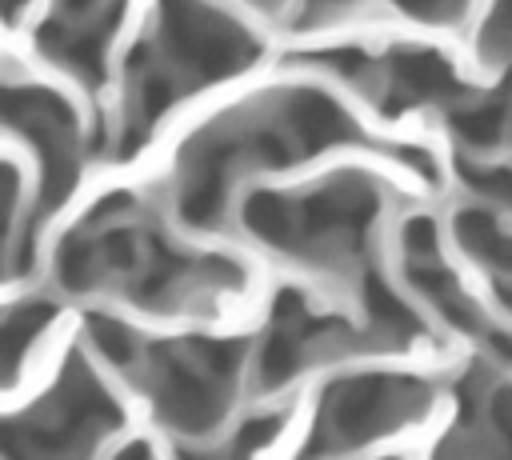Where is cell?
Segmentation results:
<instances>
[{
    "label": "cell",
    "instance_id": "obj_1",
    "mask_svg": "<svg viewBox=\"0 0 512 460\" xmlns=\"http://www.w3.org/2000/svg\"><path fill=\"white\" fill-rule=\"evenodd\" d=\"M288 128H292V140H300V152H316V148L340 144V140H348L356 132L352 120L324 92H312V88L292 96Z\"/></svg>",
    "mask_w": 512,
    "mask_h": 460
},
{
    "label": "cell",
    "instance_id": "obj_2",
    "mask_svg": "<svg viewBox=\"0 0 512 460\" xmlns=\"http://www.w3.org/2000/svg\"><path fill=\"white\" fill-rule=\"evenodd\" d=\"M456 76L452 68L432 56V52H404L396 56V100H436V96H448L456 92Z\"/></svg>",
    "mask_w": 512,
    "mask_h": 460
},
{
    "label": "cell",
    "instance_id": "obj_3",
    "mask_svg": "<svg viewBox=\"0 0 512 460\" xmlns=\"http://www.w3.org/2000/svg\"><path fill=\"white\" fill-rule=\"evenodd\" d=\"M276 324L280 328L268 336V344L260 352V384L264 388H276V384H284L296 372V364H300V340L308 336V332L296 328L300 320H276Z\"/></svg>",
    "mask_w": 512,
    "mask_h": 460
},
{
    "label": "cell",
    "instance_id": "obj_4",
    "mask_svg": "<svg viewBox=\"0 0 512 460\" xmlns=\"http://www.w3.org/2000/svg\"><path fill=\"white\" fill-rule=\"evenodd\" d=\"M224 204V168L220 164H196L184 200H180V216L188 224H212L216 212Z\"/></svg>",
    "mask_w": 512,
    "mask_h": 460
},
{
    "label": "cell",
    "instance_id": "obj_5",
    "mask_svg": "<svg viewBox=\"0 0 512 460\" xmlns=\"http://www.w3.org/2000/svg\"><path fill=\"white\" fill-rule=\"evenodd\" d=\"M244 224H248L260 240H268V244H280V248L296 244L292 208H288L280 196H272V192H256V196L244 204Z\"/></svg>",
    "mask_w": 512,
    "mask_h": 460
},
{
    "label": "cell",
    "instance_id": "obj_6",
    "mask_svg": "<svg viewBox=\"0 0 512 460\" xmlns=\"http://www.w3.org/2000/svg\"><path fill=\"white\" fill-rule=\"evenodd\" d=\"M56 264H60V280H64V288H88V284L96 280V252H92L80 236H72L68 244H60Z\"/></svg>",
    "mask_w": 512,
    "mask_h": 460
},
{
    "label": "cell",
    "instance_id": "obj_7",
    "mask_svg": "<svg viewBox=\"0 0 512 460\" xmlns=\"http://www.w3.org/2000/svg\"><path fill=\"white\" fill-rule=\"evenodd\" d=\"M88 332H92L96 348H100L112 364H132L136 344H132V332H128L120 320H112V316H92V320H88Z\"/></svg>",
    "mask_w": 512,
    "mask_h": 460
},
{
    "label": "cell",
    "instance_id": "obj_8",
    "mask_svg": "<svg viewBox=\"0 0 512 460\" xmlns=\"http://www.w3.org/2000/svg\"><path fill=\"white\" fill-rule=\"evenodd\" d=\"M368 308H372V316H376V324H384V328H396V332H416L420 324H416V316L376 280V276H368Z\"/></svg>",
    "mask_w": 512,
    "mask_h": 460
},
{
    "label": "cell",
    "instance_id": "obj_9",
    "mask_svg": "<svg viewBox=\"0 0 512 460\" xmlns=\"http://www.w3.org/2000/svg\"><path fill=\"white\" fill-rule=\"evenodd\" d=\"M500 108L496 104H488V108H472V112H464V116H456L452 124H456V132L464 136V140H472V144H492L496 136H500Z\"/></svg>",
    "mask_w": 512,
    "mask_h": 460
},
{
    "label": "cell",
    "instance_id": "obj_10",
    "mask_svg": "<svg viewBox=\"0 0 512 460\" xmlns=\"http://www.w3.org/2000/svg\"><path fill=\"white\" fill-rule=\"evenodd\" d=\"M172 84L160 76V72H148V76H140V124H148L152 128V120L172 104Z\"/></svg>",
    "mask_w": 512,
    "mask_h": 460
},
{
    "label": "cell",
    "instance_id": "obj_11",
    "mask_svg": "<svg viewBox=\"0 0 512 460\" xmlns=\"http://www.w3.org/2000/svg\"><path fill=\"white\" fill-rule=\"evenodd\" d=\"M404 244H408V252L420 260V256H428L432 252V224L428 220H408V228H404Z\"/></svg>",
    "mask_w": 512,
    "mask_h": 460
},
{
    "label": "cell",
    "instance_id": "obj_12",
    "mask_svg": "<svg viewBox=\"0 0 512 460\" xmlns=\"http://www.w3.org/2000/svg\"><path fill=\"white\" fill-rule=\"evenodd\" d=\"M272 428H276V420H252V424H244V436H240V448H252V444H264V440L272 436Z\"/></svg>",
    "mask_w": 512,
    "mask_h": 460
},
{
    "label": "cell",
    "instance_id": "obj_13",
    "mask_svg": "<svg viewBox=\"0 0 512 460\" xmlns=\"http://www.w3.org/2000/svg\"><path fill=\"white\" fill-rule=\"evenodd\" d=\"M24 4H28V0H0V16H4V20H16V12H20Z\"/></svg>",
    "mask_w": 512,
    "mask_h": 460
},
{
    "label": "cell",
    "instance_id": "obj_14",
    "mask_svg": "<svg viewBox=\"0 0 512 460\" xmlns=\"http://www.w3.org/2000/svg\"><path fill=\"white\" fill-rule=\"evenodd\" d=\"M88 4H92V0H60V8L72 12V16H76V12H88Z\"/></svg>",
    "mask_w": 512,
    "mask_h": 460
}]
</instances>
